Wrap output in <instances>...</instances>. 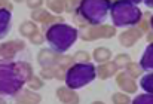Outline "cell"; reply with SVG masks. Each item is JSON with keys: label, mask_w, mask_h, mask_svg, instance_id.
<instances>
[{"label": "cell", "mask_w": 153, "mask_h": 104, "mask_svg": "<svg viewBox=\"0 0 153 104\" xmlns=\"http://www.w3.org/2000/svg\"><path fill=\"white\" fill-rule=\"evenodd\" d=\"M33 76V67L30 62L10 61L0 64V95H16Z\"/></svg>", "instance_id": "6da1fadb"}, {"label": "cell", "mask_w": 153, "mask_h": 104, "mask_svg": "<svg viewBox=\"0 0 153 104\" xmlns=\"http://www.w3.org/2000/svg\"><path fill=\"white\" fill-rule=\"evenodd\" d=\"M108 0H80L74 16L79 25H100L107 18L110 9Z\"/></svg>", "instance_id": "7a4b0ae2"}, {"label": "cell", "mask_w": 153, "mask_h": 104, "mask_svg": "<svg viewBox=\"0 0 153 104\" xmlns=\"http://www.w3.org/2000/svg\"><path fill=\"white\" fill-rule=\"evenodd\" d=\"M77 37H79L77 28L64 22L53 24L45 31V39L49 43V48L61 53L65 52L68 48H71L77 40Z\"/></svg>", "instance_id": "3957f363"}, {"label": "cell", "mask_w": 153, "mask_h": 104, "mask_svg": "<svg viewBox=\"0 0 153 104\" xmlns=\"http://www.w3.org/2000/svg\"><path fill=\"white\" fill-rule=\"evenodd\" d=\"M111 21L114 27H135L143 19L140 7L126 0H116L110 4Z\"/></svg>", "instance_id": "277c9868"}, {"label": "cell", "mask_w": 153, "mask_h": 104, "mask_svg": "<svg viewBox=\"0 0 153 104\" xmlns=\"http://www.w3.org/2000/svg\"><path fill=\"white\" fill-rule=\"evenodd\" d=\"M97 77V67L91 62H76L65 74V85L71 89L82 88Z\"/></svg>", "instance_id": "5b68a950"}, {"label": "cell", "mask_w": 153, "mask_h": 104, "mask_svg": "<svg viewBox=\"0 0 153 104\" xmlns=\"http://www.w3.org/2000/svg\"><path fill=\"white\" fill-rule=\"evenodd\" d=\"M116 34V28L111 25H83L79 30V36L85 42H92L97 39H110Z\"/></svg>", "instance_id": "8992f818"}, {"label": "cell", "mask_w": 153, "mask_h": 104, "mask_svg": "<svg viewBox=\"0 0 153 104\" xmlns=\"http://www.w3.org/2000/svg\"><path fill=\"white\" fill-rule=\"evenodd\" d=\"M24 49H25V43L22 40H19V39L7 40V42L1 43L0 45V64L10 62L18 52L24 51Z\"/></svg>", "instance_id": "52a82bcc"}, {"label": "cell", "mask_w": 153, "mask_h": 104, "mask_svg": "<svg viewBox=\"0 0 153 104\" xmlns=\"http://www.w3.org/2000/svg\"><path fill=\"white\" fill-rule=\"evenodd\" d=\"M62 58V53L61 52L53 51L52 48H45L39 52L37 55V62L42 68H49V67H56L59 64Z\"/></svg>", "instance_id": "ba28073f"}, {"label": "cell", "mask_w": 153, "mask_h": 104, "mask_svg": "<svg viewBox=\"0 0 153 104\" xmlns=\"http://www.w3.org/2000/svg\"><path fill=\"white\" fill-rule=\"evenodd\" d=\"M144 33L135 25V27H131V28H128V30H125V31H122L120 34H119V43L123 46V48H131V46H134L140 39H141V36H143Z\"/></svg>", "instance_id": "9c48e42d"}, {"label": "cell", "mask_w": 153, "mask_h": 104, "mask_svg": "<svg viewBox=\"0 0 153 104\" xmlns=\"http://www.w3.org/2000/svg\"><path fill=\"white\" fill-rule=\"evenodd\" d=\"M116 83L117 86L126 92V94H134L137 91V83H135V79L131 77L126 71H119L116 74Z\"/></svg>", "instance_id": "30bf717a"}, {"label": "cell", "mask_w": 153, "mask_h": 104, "mask_svg": "<svg viewBox=\"0 0 153 104\" xmlns=\"http://www.w3.org/2000/svg\"><path fill=\"white\" fill-rule=\"evenodd\" d=\"M119 73V65L114 62V61H107V62H102L97 67V77L101 79V80H105L114 74Z\"/></svg>", "instance_id": "8fae6325"}, {"label": "cell", "mask_w": 153, "mask_h": 104, "mask_svg": "<svg viewBox=\"0 0 153 104\" xmlns=\"http://www.w3.org/2000/svg\"><path fill=\"white\" fill-rule=\"evenodd\" d=\"M56 97L62 104H79V95L74 89L68 86H61L56 89Z\"/></svg>", "instance_id": "7c38bea8"}, {"label": "cell", "mask_w": 153, "mask_h": 104, "mask_svg": "<svg viewBox=\"0 0 153 104\" xmlns=\"http://www.w3.org/2000/svg\"><path fill=\"white\" fill-rule=\"evenodd\" d=\"M16 103H24V104H40L42 101V97L34 92L33 89H21L16 95Z\"/></svg>", "instance_id": "4fadbf2b"}, {"label": "cell", "mask_w": 153, "mask_h": 104, "mask_svg": "<svg viewBox=\"0 0 153 104\" xmlns=\"http://www.w3.org/2000/svg\"><path fill=\"white\" fill-rule=\"evenodd\" d=\"M10 19H12L10 10L9 9H4V7H0V39H3L9 33Z\"/></svg>", "instance_id": "5bb4252c"}, {"label": "cell", "mask_w": 153, "mask_h": 104, "mask_svg": "<svg viewBox=\"0 0 153 104\" xmlns=\"http://www.w3.org/2000/svg\"><path fill=\"white\" fill-rule=\"evenodd\" d=\"M140 65L143 67V70L153 71V43H149L144 49V53L140 59Z\"/></svg>", "instance_id": "9a60e30c"}, {"label": "cell", "mask_w": 153, "mask_h": 104, "mask_svg": "<svg viewBox=\"0 0 153 104\" xmlns=\"http://www.w3.org/2000/svg\"><path fill=\"white\" fill-rule=\"evenodd\" d=\"M92 58H94V61H95V62H98V64L107 62V61H110V58H111V51H110L108 48L98 46V48H95V49H94Z\"/></svg>", "instance_id": "2e32d148"}, {"label": "cell", "mask_w": 153, "mask_h": 104, "mask_svg": "<svg viewBox=\"0 0 153 104\" xmlns=\"http://www.w3.org/2000/svg\"><path fill=\"white\" fill-rule=\"evenodd\" d=\"M39 31V28H37V25H36V22L34 21H24L21 25H19V33L24 36V37H31L33 34H36Z\"/></svg>", "instance_id": "e0dca14e"}, {"label": "cell", "mask_w": 153, "mask_h": 104, "mask_svg": "<svg viewBox=\"0 0 153 104\" xmlns=\"http://www.w3.org/2000/svg\"><path fill=\"white\" fill-rule=\"evenodd\" d=\"M51 18V13L46 10V9H43V7H39V9H34L33 12H31V19L34 21V22H40V24H45L48 19Z\"/></svg>", "instance_id": "ac0fdd59"}, {"label": "cell", "mask_w": 153, "mask_h": 104, "mask_svg": "<svg viewBox=\"0 0 153 104\" xmlns=\"http://www.w3.org/2000/svg\"><path fill=\"white\" fill-rule=\"evenodd\" d=\"M125 71H126L131 77L137 79V77H140V76L143 74V71H144V70H143V67L140 65V62L137 64V62H132V61H131V62L125 67Z\"/></svg>", "instance_id": "d6986e66"}, {"label": "cell", "mask_w": 153, "mask_h": 104, "mask_svg": "<svg viewBox=\"0 0 153 104\" xmlns=\"http://www.w3.org/2000/svg\"><path fill=\"white\" fill-rule=\"evenodd\" d=\"M46 4L56 15H59L65 10V0H46Z\"/></svg>", "instance_id": "ffe728a7"}, {"label": "cell", "mask_w": 153, "mask_h": 104, "mask_svg": "<svg viewBox=\"0 0 153 104\" xmlns=\"http://www.w3.org/2000/svg\"><path fill=\"white\" fill-rule=\"evenodd\" d=\"M140 86H141L146 92L153 94V71L147 73V74H144V76L141 77V80H140Z\"/></svg>", "instance_id": "44dd1931"}, {"label": "cell", "mask_w": 153, "mask_h": 104, "mask_svg": "<svg viewBox=\"0 0 153 104\" xmlns=\"http://www.w3.org/2000/svg\"><path fill=\"white\" fill-rule=\"evenodd\" d=\"M111 101H113V104H132L131 98L122 92H114L111 95Z\"/></svg>", "instance_id": "7402d4cb"}, {"label": "cell", "mask_w": 153, "mask_h": 104, "mask_svg": "<svg viewBox=\"0 0 153 104\" xmlns=\"http://www.w3.org/2000/svg\"><path fill=\"white\" fill-rule=\"evenodd\" d=\"M132 104H153V94H149V92L140 94L132 100Z\"/></svg>", "instance_id": "603a6c76"}, {"label": "cell", "mask_w": 153, "mask_h": 104, "mask_svg": "<svg viewBox=\"0 0 153 104\" xmlns=\"http://www.w3.org/2000/svg\"><path fill=\"white\" fill-rule=\"evenodd\" d=\"M114 62L119 65V68H120V67H126V65L131 62V56H129L128 53H119V55L114 56Z\"/></svg>", "instance_id": "cb8c5ba5"}, {"label": "cell", "mask_w": 153, "mask_h": 104, "mask_svg": "<svg viewBox=\"0 0 153 104\" xmlns=\"http://www.w3.org/2000/svg\"><path fill=\"white\" fill-rule=\"evenodd\" d=\"M27 85H28V88H30V89L36 91V89H40V88L43 86V80H42V77H40V76H33Z\"/></svg>", "instance_id": "d4e9b609"}, {"label": "cell", "mask_w": 153, "mask_h": 104, "mask_svg": "<svg viewBox=\"0 0 153 104\" xmlns=\"http://www.w3.org/2000/svg\"><path fill=\"white\" fill-rule=\"evenodd\" d=\"M58 22H64L62 21V16H58V15H51V18L45 22V24H42V28H43V31H46L51 25L53 24H58Z\"/></svg>", "instance_id": "484cf974"}, {"label": "cell", "mask_w": 153, "mask_h": 104, "mask_svg": "<svg viewBox=\"0 0 153 104\" xmlns=\"http://www.w3.org/2000/svg\"><path fill=\"white\" fill-rule=\"evenodd\" d=\"M74 62H89V59H91V56H89V53L85 51H79L74 53Z\"/></svg>", "instance_id": "4316f807"}, {"label": "cell", "mask_w": 153, "mask_h": 104, "mask_svg": "<svg viewBox=\"0 0 153 104\" xmlns=\"http://www.w3.org/2000/svg\"><path fill=\"white\" fill-rule=\"evenodd\" d=\"M42 79H55L56 73H55V67H49V68H42L40 70V74H39Z\"/></svg>", "instance_id": "83f0119b"}, {"label": "cell", "mask_w": 153, "mask_h": 104, "mask_svg": "<svg viewBox=\"0 0 153 104\" xmlns=\"http://www.w3.org/2000/svg\"><path fill=\"white\" fill-rule=\"evenodd\" d=\"M137 27H138V28H140L143 33H149V31H150V28H152V27H150V19H147V18H143Z\"/></svg>", "instance_id": "f1b7e54d"}, {"label": "cell", "mask_w": 153, "mask_h": 104, "mask_svg": "<svg viewBox=\"0 0 153 104\" xmlns=\"http://www.w3.org/2000/svg\"><path fill=\"white\" fill-rule=\"evenodd\" d=\"M45 40H46V39H45V37L42 36V33H39V31H37L36 34H33V36L30 37V42H31L33 45H42V43H43Z\"/></svg>", "instance_id": "f546056e"}, {"label": "cell", "mask_w": 153, "mask_h": 104, "mask_svg": "<svg viewBox=\"0 0 153 104\" xmlns=\"http://www.w3.org/2000/svg\"><path fill=\"white\" fill-rule=\"evenodd\" d=\"M25 3H27V6L30 7V9H39V7H42V4H43V0H25Z\"/></svg>", "instance_id": "4dcf8cb0"}, {"label": "cell", "mask_w": 153, "mask_h": 104, "mask_svg": "<svg viewBox=\"0 0 153 104\" xmlns=\"http://www.w3.org/2000/svg\"><path fill=\"white\" fill-rule=\"evenodd\" d=\"M0 7H4V9L12 10V4H10L9 0H0Z\"/></svg>", "instance_id": "1f68e13d"}, {"label": "cell", "mask_w": 153, "mask_h": 104, "mask_svg": "<svg viewBox=\"0 0 153 104\" xmlns=\"http://www.w3.org/2000/svg\"><path fill=\"white\" fill-rule=\"evenodd\" d=\"M146 37H147V40H149L150 43H153V30H150V31L146 34Z\"/></svg>", "instance_id": "d6a6232c"}, {"label": "cell", "mask_w": 153, "mask_h": 104, "mask_svg": "<svg viewBox=\"0 0 153 104\" xmlns=\"http://www.w3.org/2000/svg\"><path fill=\"white\" fill-rule=\"evenodd\" d=\"M143 1H144L149 7H153V0H143Z\"/></svg>", "instance_id": "836d02e7"}, {"label": "cell", "mask_w": 153, "mask_h": 104, "mask_svg": "<svg viewBox=\"0 0 153 104\" xmlns=\"http://www.w3.org/2000/svg\"><path fill=\"white\" fill-rule=\"evenodd\" d=\"M0 104H6V100L3 98V95H0Z\"/></svg>", "instance_id": "e575fe53"}, {"label": "cell", "mask_w": 153, "mask_h": 104, "mask_svg": "<svg viewBox=\"0 0 153 104\" xmlns=\"http://www.w3.org/2000/svg\"><path fill=\"white\" fill-rule=\"evenodd\" d=\"M126 1H131V3H134V4H137V3H140L141 0H126Z\"/></svg>", "instance_id": "d590c367"}, {"label": "cell", "mask_w": 153, "mask_h": 104, "mask_svg": "<svg viewBox=\"0 0 153 104\" xmlns=\"http://www.w3.org/2000/svg\"><path fill=\"white\" fill-rule=\"evenodd\" d=\"M150 27H152V30H153V15L150 16Z\"/></svg>", "instance_id": "8d00e7d4"}, {"label": "cell", "mask_w": 153, "mask_h": 104, "mask_svg": "<svg viewBox=\"0 0 153 104\" xmlns=\"http://www.w3.org/2000/svg\"><path fill=\"white\" fill-rule=\"evenodd\" d=\"M91 104H104L102 101H94V103H91Z\"/></svg>", "instance_id": "74e56055"}, {"label": "cell", "mask_w": 153, "mask_h": 104, "mask_svg": "<svg viewBox=\"0 0 153 104\" xmlns=\"http://www.w3.org/2000/svg\"><path fill=\"white\" fill-rule=\"evenodd\" d=\"M15 3H21V1H24V0H13Z\"/></svg>", "instance_id": "f35d334b"}, {"label": "cell", "mask_w": 153, "mask_h": 104, "mask_svg": "<svg viewBox=\"0 0 153 104\" xmlns=\"http://www.w3.org/2000/svg\"><path fill=\"white\" fill-rule=\"evenodd\" d=\"M16 104H24V103H16Z\"/></svg>", "instance_id": "ab89813d"}]
</instances>
